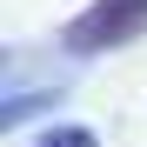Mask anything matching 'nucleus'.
<instances>
[{"instance_id": "f03ea898", "label": "nucleus", "mask_w": 147, "mask_h": 147, "mask_svg": "<svg viewBox=\"0 0 147 147\" xmlns=\"http://www.w3.org/2000/svg\"><path fill=\"white\" fill-rule=\"evenodd\" d=\"M47 147H54V140H47ZM60 147H94V140H87V134H67V140H60Z\"/></svg>"}, {"instance_id": "f257e3e1", "label": "nucleus", "mask_w": 147, "mask_h": 147, "mask_svg": "<svg viewBox=\"0 0 147 147\" xmlns=\"http://www.w3.org/2000/svg\"><path fill=\"white\" fill-rule=\"evenodd\" d=\"M147 27V0H94V7L67 27V47L74 54H94V47H120Z\"/></svg>"}]
</instances>
